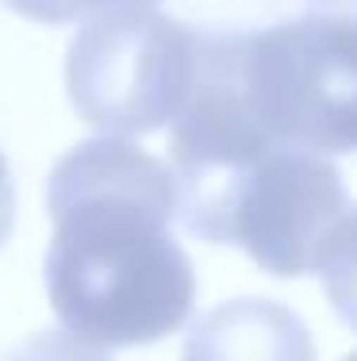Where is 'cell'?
I'll return each instance as SVG.
<instances>
[{"label":"cell","mask_w":357,"mask_h":361,"mask_svg":"<svg viewBox=\"0 0 357 361\" xmlns=\"http://www.w3.org/2000/svg\"><path fill=\"white\" fill-rule=\"evenodd\" d=\"M46 212V296L70 334L150 346L189 323L196 273L173 238L177 180L165 161L112 135L77 142L50 173Z\"/></svg>","instance_id":"cell-1"},{"label":"cell","mask_w":357,"mask_h":361,"mask_svg":"<svg viewBox=\"0 0 357 361\" xmlns=\"http://www.w3.org/2000/svg\"><path fill=\"white\" fill-rule=\"evenodd\" d=\"M231 70L258 127L280 146L357 154V16L315 12L227 31Z\"/></svg>","instance_id":"cell-2"},{"label":"cell","mask_w":357,"mask_h":361,"mask_svg":"<svg viewBox=\"0 0 357 361\" xmlns=\"http://www.w3.org/2000/svg\"><path fill=\"white\" fill-rule=\"evenodd\" d=\"M346 212L350 196L334 161L280 142L196 192L177 196V219L189 235L238 246L273 277L315 269L322 243Z\"/></svg>","instance_id":"cell-3"},{"label":"cell","mask_w":357,"mask_h":361,"mask_svg":"<svg viewBox=\"0 0 357 361\" xmlns=\"http://www.w3.org/2000/svg\"><path fill=\"white\" fill-rule=\"evenodd\" d=\"M203 31L150 4L81 20L65 54V92L89 127L134 139L173 123L200 81Z\"/></svg>","instance_id":"cell-4"},{"label":"cell","mask_w":357,"mask_h":361,"mask_svg":"<svg viewBox=\"0 0 357 361\" xmlns=\"http://www.w3.org/2000/svg\"><path fill=\"white\" fill-rule=\"evenodd\" d=\"M181 361H315V338L277 300H231L192 323Z\"/></svg>","instance_id":"cell-5"},{"label":"cell","mask_w":357,"mask_h":361,"mask_svg":"<svg viewBox=\"0 0 357 361\" xmlns=\"http://www.w3.org/2000/svg\"><path fill=\"white\" fill-rule=\"evenodd\" d=\"M315 269L322 277L334 315L357 331V208L346 212L338 219V227L330 231V238L319 250Z\"/></svg>","instance_id":"cell-6"},{"label":"cell","mask_w":357,"mask_h":361,"mask_svg":"<svg viewBox=\"0 0 357 361\" xmlns=\"http://www.w3.org/2000/svg\"><path fill=\"white\" fill-rule=\"evenodd\" d=\"M0 361H112L100 346L77 338L70 331H39L27 334L23 342H15L8 354H0Z\"/></svg>","instance_id":"cell-7"},{"label":"cell","mask_w":357,"mask_h":361,"mask_svg":"<svg viewBox=\"0 0 357 361\" xmlns=\"http://www.w3.org/2000/svg\"><path fill=\"white\" fill-rule=\"evenodd\" d=\"M15 16L35 23H73V20H89L96 12L108 8H123V4H158V0H4Z\"/></svg>","instance_id":"cell-8"},{"label":"cell","mask_w":357,"mask_h":361,"mask_svg":"<svg viewBox=\"0 0 357 361\" xmlns=\"http://www.w3.org/2000/svg\"><path fill=\"white\" fill-rule=\"evenodd\" d=\"M15 223V188H12V173H8V161L0 154V246L8 243Z\"/></svg>","instance_id":"cell-9"},{"label":"cell","mask_w":357,"mask_h":361,"mask_svg":"<svg viewBox=\"0 0 357 361\" xmlns=\"http://www.w3.org/2000/svg\"><path fill=\"white\" fill-rule=\"evenodd\" d=\"M308 4L322 8V12H353L357 16V0H308Z\"/></svg>","instance_id":"cell-10"},{"label":"cell","mask_w":357,"mask_h":361,"mask_svg":"<svg viewBox=\"0 0 357 361\" xmlns=\"http://www.w3.org/2000/svg\"><path fill=\"white\" fill-rule=\"evenodd\" d=\"M342 361H357V350H353V354H346V357H342Z\"/></svg>","instance_id":"cell-11"}]
</instances>
